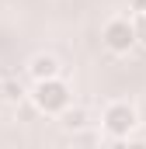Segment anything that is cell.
I'll return each mask as SVG.
<instances>
[{
	"instance_id": "6da1fadb",
	"label": "cell",
	"mask_w": 146,
	"mask_h": 149,
	"mask_svg": "<svg viewBox=\"0 0 146 149\" xmlns=\"http://www.w3.org/2000/svg\"><path fill=\"white\" fill-rule=\"evenodd\" d=\"M28 97H32V104H35L42 114H63V111L73 104V90H70V83H66L63 76L35 83Z\"/></svg>"
},
{
	"instance_id": "7a4b0ae2",
	"label": "cell",
	"mask_w": 146,
	"mask_h": 149,
	"mask_svg": "<svg viewBox=\"0 0 146 149\" xmlns=\"http://www.w3.org/2000/svg\"><path fill=\"white\" fill-rule=\"evenodd\" d=\"M136 125H139V114H136V108L129 101H115L101 114V128H105L108 139H129Z\"/></svg>"
},
{
	"instance_id": "3957f363",
	"label": "cell",
	"mask_w": 146,
	"mask_h": 149,
	"mask_svg": "<svg viewBox=\"0 0 146 149\" xmlns=\"http://www.w3.org/2000/svg\"><path fill=\"white\" fill-rule=\"evenodd\" d=\"M101 42H105V49H108V52H115V56L132 52V49H136V31H132V21H129V17H111L108 24H105V31H101Z\"/></svg>"
},
{
	"instance_id": "277c9868",
	"label": "cell",
	"mask_w": 146,
	"mask_h": 149,
	"mask_svg": "<svg viewBox=\"0 0 146 149\" xmlns=\"http://www.w3.org/2000/svg\"><path fill=\"white\" fill-rule=\"evenodd\" d=\"M28 76H32L35 83H42V80H56V76H59V59L49 56V52L32 56V63H28Z\"/></svg>"
},
{
	"instance_id": "5b68a950",
	"label": "cell",
	"mask_w": 146,
	"mask_h": 149,
	"mask_svg": "<svg viewBox=\"0 0 146 149\" xmlns=\"http://www.w3.org/2000/svg\"><path fill=\"white\" fill-rule=\"evenodd\" d=\"M59 118H63V125H66V128H77V132L91 125V118H87V111H84V108H66Z\"/></svg>"
},
{
	"instance_id": "8992f818",
	"label": "cell",
	"mask_w": 146,
	"mask_h": 149,
	"mask_svg": "<svg viewBox=\"0 0 146 149\" xmlns=\"http://www.w3.org/2000/svg\"><path fill=\"white\" fill-rule=\"evenodd\" d=\"M0 97H4L7 104H18V101L25 97V87H21L18 80H0Z\"/></svg>"
},
{
	"instance_id": "52a82bcc",
	"label": "cell",
	"mask_w": 146,
	"mask_h": 149,
	"mask_svg": "<svg viewBox=\"0 0 146 149\" xmlns=\"http://www.w3.org/2000/svg\"><path fill=\"white\" fill-rule=\"evenodd\" d=\"M132 31H136V45H146V14L132 17Z\"/></svg>"
},
{
	"instance_id": "ba28073f",
	"label": "cell",
	"mask_w": 146,
	"mask_h": 149,
	"mask_svg": "<svg viewBox=\"0 0 146 149\" xmlns=\"http://www.w3.org/2000/svg\"><path fill=\"white\" fill-rule=\"evenodd\" d=\"M132 14H146V0H132Z\"/></svg>"
},
{
	"instance_id": "9c48e42d",
	"label": "cell",
	"mask_w": 146,
	"mask_h": 149,
	"mask_svg": "<svg viewBox=\"0 0 146 149\" xmlns=\"http://www.w3.org/2000/svg\"><path fill=\"white\" fill-rule=\"evenodd\" d=\"M129 149H146V142H132V146H129Z\"/></svg>"
}]
</instances>
